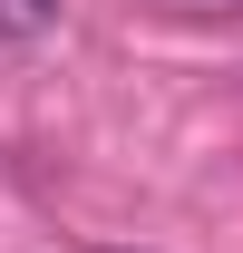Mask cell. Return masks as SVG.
I'll use <instances>...</instances> for the list:
<instances>
[{
    "instance_id": "3957f363",
    "label": "cell",
    "mask_w": 243,
    "mask_h": 253,
    "mask_svg": "<svg viewBox=\"0 0 243 253\" xmlns=\"http://www.w3.org/2000/svg\"><path fill=\"white\" fill-rule=\"evenodd\" d=\"M107 253H126V244H107Z\"/></svg>"
},
{
    "instance_id": "6da1fadb",
    "label": "cell",
    "mask_w": 243,
    "mask_h": 253,
    "mask_svg": "<svg viewBox=\"0 0 243 253\" xmlns=\"http://www.w3.org/2000/svg\"><path fill=\"white\" fill-rule=\"evenodd\" d=\"M59 10H68V0H0V39H39V30H59Z\"/></svg>"
},
{
    "instance_id": "7a4b0ae2",
    "label": "cell",
    "mask_w": 243,
    "mask_h": 253,
    "mask_svg": "<svg viewBox=\"0 0 243 253\" xmlns=\"http://www.w3.org/2000/svg\"><path fill=\"white\" fill-rule=\"evenodd\" d=\"M175 20H243V0H165Z\"/></svg>"
}]
</instances>
